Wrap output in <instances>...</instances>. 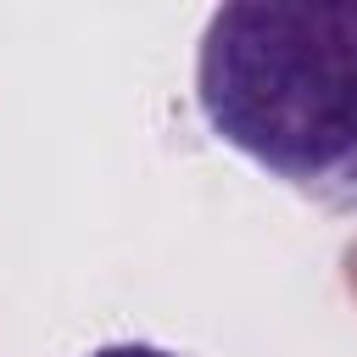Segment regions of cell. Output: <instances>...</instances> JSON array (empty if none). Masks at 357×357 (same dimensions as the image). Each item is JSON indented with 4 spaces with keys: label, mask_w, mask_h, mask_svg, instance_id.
I'll use <instances>...</instances> for the list:
<instances>
[{
    "label": "cell",
    "mask_w": 357,
    "mask_h": 357,
    "mask_svg": "<svg viewBox=\"0 0 357 357\" xmlns=\"http://www.w3.org/2000/svg\"><path fill=\"white\" fill-rule=\"evenodd\" d=\"M206 128L329 212H357V0H234L195 50Z\"/></svg>",
    "instance_id": "obj_1"
},
{
    "label": "cell",
    "mask_w": 357,
    "mask_h": 357,
    "mask_svg": "<svg viewBox=\"0 0 357 357\" xmlns=\"http://www.w3.org/2000/svg\"><path fill=\"white\" fill-rule=\"evenodd\" d=\"M89 357H178V351L151 346V340H112V346H95Z\"/></svg>",
    "instance_id": "obj_2"
}]
</instances>
